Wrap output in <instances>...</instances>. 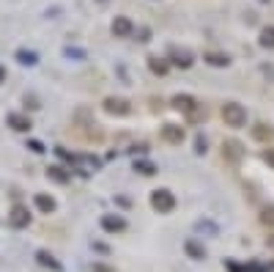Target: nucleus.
<instances>
[{
    "label": "nucleus",
    "mask_w": 274,
    "mask_h": 272,
    "mask_svg": "<svg viewBox=\"0 0 274 272\" xmlns=\"http://www.w3.org/2000/svg\"><path fill=\"white\" fill-rule=\"evenodd\" d=\"M206 61L211 63V66H228V63H230V58H228V55H222V52H208Z\"/></svg>",
    "instance_id": "obj_16"
},
{
    "label": "nucleus",
    "mask_w": 274,
    "mask_h": 272,
    "mask_svg": "<svg viewBox=\"0 0 274 272\" xmlns=\"http://www.w3.org/2000/svg\"><path fill=\"white\" fill-rule=\"evenodd\" d=\"M36 206H38V212L50 214V212H55V198H52V195L38 193V195H36Z\"/></svg>",
    "instance_id": "obj_12"
},
{
    "label": "nucleus",
    "mask_w": 274,
    "mask_h": 272,
    "mask_svg": "<svg viewBox=\"0 0 274 272\" xmlns=\"http://www.w3.org/2000/svg\"><path fill=\"white\" fill-rule=\"evenodd\" d=\"M173 107L179 110V113L187 116L189 121H200V118H206L203 105H200L195 97H189V94H179V97H173Z\"/></svg>",
    "instance_id": "obj_1"
},
{
    "label": "nucleus",
    "mask_w": 274,
    "mask_h": 272,
    "mask_svg": "<svg viewBox=\"0 0 274 272\" xmlns=\"http://www.w3.org/2000/svg\"><path fill=\"white\" fill-rule=\"evenodd\" d=\"M11 226L14 228H25L28 226V223H30V212H28V206H22V204H17V206H14V209H11Z\"/></svg>",
    "instance_id": "obj_7"
},
{
    "label": "nucleus",
    "mask_w": 274,
    "mask_h": 272,
    "mask_svg": "<svg viewBox=\"0 0 274 272\" xmlns=\"http://www.w3.org/2000/svg\"><path fill=\"white\" fill-rule=\"evenodd\" d=\"M261 47H266V50H274V28H263V30H261Z\"/></svg>",
    "instance_id": "obj_17"
},
{
    "label": "nucleus",
    "mask_w": 274,
    "mask_h": 272,
    "mask_svg": "<svg viewBox=\"0 0 274 272\" xmlns=\"http://www.w3.org/2000/svg\"><path fill=\"white\" fill-rule=\"evenodd\" d=\"M104 113H110V116H129V113H132V105H129L126 99H121V97H107V99H104Z\"/></svg>",
    "instance_id": "obj_4"
},
{
    "label": "nucleus",
    "mask_w": 274,
    "mask_h": 272,
    "mask_svg": "<svg viewBox=\"0 0 274 272\" xmlns=\"http://www.w3.org/2000/svg\"><path fill=\"white\" fill-rule=\"evenodd\" d=\"M28 149H33L36 154H42V151H44V146H42V143H38V140H30V146H28Z\"/></svg>",
    "instance_id": "obj_23"
},
{
    "label": "nucleus",
    "mask_w": 274,
    "mask_h": 272,
    "mask_svg": "<svg viewBox=\"0 0 274 272\" xmlns=\"http://www.w3.org/2000/svg\"><path fill=\"white\" fill-rule=\"evenodd\" d=\"M222 121L228 126H244L247 124V110L239 105V102H228L222 105Z\"/></svg>",
    "instance_id": "obj_2"
},
{
    "label": "nucleus",
    "mask_w": 274,
    "mask_h": 272,
    "mask_svg": "<svg viewBox=\"0 0 274 272\" xmlns=\"http://www.w3.org/2000/svg\"><path fill=\"white\" fill-rule=\"evenodd\" d=\"M263 157H266V159H269V162L274 165V149H269V151H266V154H263Z\"/></svg>",
    "instance_id": "obj_24"
},
{
    "label": "nucleus",
    "mask_w": 274,
    "mask_h": 272,
    "mask_svg": "<svg viewBox=\"0 0 274 272\" xmlns=\"http://www.w3.org/2000/svg\"><path fill=\"white\" fill-rule=\"evenodd\" d=\"M151 206L159 212V214H167V212H173L175 209V195L170 193V190H154L151 193Z\"/></svg>",
    "instance_id": "obj_3"
},
{
    "label": "nucleus",
    "mask_w": 274,
    "mask_h": 272,
    "mask_svg": "<svg viewBox=\"0 0 274 272\" xmlns=\"http://www.w3.org/2000/svg\"><path fill=\"white\" fill-rule=\"evenodd\" d=\"M241 154H244V151H241V143L239 140H225L222 143V159H228V162L236 165L239 159H241Z\"/></svg>",
    "instance_id": "obj_6"
},
{
    "label": "nucleus",
    "mask_w": 274,
    "mask_h": 272,
    "mask_svg": "<svg viewBox=\"0 0 274 272\" xmlns=\"http://www.w3.org/2000/svg\"><path fill=\"white\" fill-rule=\"evenodd\" d=\"M261 220L266 223V226H274V206H266L263 214H261Z\"/></svg>",
    "instance_id": "obj_22"
},
{
    "label": "nucleus",
    "mask_w": 274,
    "mask_h": 272,
    "mask_svg": "<svg viewBox=\"0 0 274 272\" xmlns=\"http://www.w3.org/2000/svg\"><path fill=\"white\" fill-rule=\"evenodd\" d=\"M148 66H151L154 75H167V61L156 58V55H151V58H148Z\"/></svg>",
    "instance_id": "obj_14"
},
{
    "label": "nucleus",
    "mask_w": 274,
    "mask_h": 272,
    "mask_svg": "<svg viewBox=\"0 0 274 272\" xmlns=\"http://www.w3.org/2000/svg\"><path fill=\"white\" fill-rule=\"evenodd\" d=\"M184 247H187V253H189V259H206V250H203V245H198L195 242V239H187V245H184Z\"/></svg>",
    "instance_id": "obj_13"
},
{
    "label": "nucleus",
    "mask_w": 274,
    "mask_h": 272,
    "mask_svg": "<svg viewBox=\"0 0 274 272\" xmlns=\"http://www.w3.org/2000/svg\"><path fill=\"white\" fill-rule=\"evenodd\" d=\"M47 176H52L55 182H66V179H69V173H63V168H50Z\"/></svg>",
    "instance_id": "obj_20"
},
{
    "label": "nucleus",
    "mask_w": 274,
    "mask_h": 272,
    "mask_svg": "<svg viewBox=\"0 0 274 272\" xmlns=\"http://www.w3.org/2000/svg\"><path fill=\"white\" fill-rule=\"evenodd\" d=\"M252 135L258 140H263V143H274V130H271V126H266V124H255Z\"/></svg>",
    "instance_id": "obj_11"
},
{
    "label": "nucleus",
    "mask_w": 274,
    "mask_h": 272,
    "mask_svg": "<svg viewBox=\"0 0 274 272\" xmlns=\"http://www.w3.org/2000/svg\"><path fill=\"white\" fill-rule=\"evenodd\" d=\"M0 83H6V66L0 63Z\"/></svg>",
    "instance_id": "obj_25"
},
{
    "label": "nucleus",
    "mask_w": 274,
    "mask_h": 272,
    "mask_svg": "<svg viewBox=\"0 0 274 272\" xmlns=\"http://www.w3.org/2000/svg\"><path fill=\"white\" fill-rule=\"evenodd\" d=\"M162 140L173 143V146H179V143L184 140V130H181L179 124H165V126H162Z\"/></svg>",
    "instance_id": "obj_9"
},
{
    "label": "nucleus",
    "mask_w": 274,
    "mask_h": 272,
    "mask_svg": "<svg viewBox=\"0 0 274 272\" xmlns=\"http://www.w3.org/2000/svg\"><path fill=\"white\" fill-rule=\"evenodd\" d=\"M17 58H19V63H28V66H33V63H36V52L19 50V52H17Z\"/></svg>",
    "instance_id": "obj_19"
},
{
    "label": "nucleus",
    "mask_w": 274,
    "mask_h": 272,
    "mask_svg": "<svg viewBox=\"0 0 274 272\" xmlns=\"http://www.w3.org/2000/svg\"><path fill=\"white\" fill-rule=\"evenodd\" d=\"M137 171L151 176V173H156V165H154V162H137Z\"/></svg>",
    "instance_id": "obj_21"
},
{
    "label": "nucleus",
    "mask_w": 274,
    "mask_h": 272,
    "mask_svg": "<svg viewBox=\"0 0 274 272\" xmlns=\"http://www.w3.org/2000/svg\"><path fill=\"white\" fill-rule=\"evenodd\" d=\"M36 259H38V264H44V267H50V269H55V272L61 269V264L55 261V259H52V256L47 253V250H38V256H36Z\"/></svg>",
    "instance_id": "obj_15"
},
{
    "label": "nucleus",
    "mask_w": 274,
    "mask_h": 272,
    "mask_svg": "<svg viewBox=\"0 0 274 272\" xmlns=\"http://www.w3.org/2000/svg\"><path fill=\"white\" fill-rule=\"evenodd\" d=\"M102 228L110 231V234H121V231L126 228V220L118 217V214H104V217H102Z\"/></svg>",
    "instance_id": "obj_8"
},
{
    "label": "nucleus",
    "mask_w": 274,
    "mask_h": 272,
    "mask_svg": "<svg viewBox=\"0 0 274 272\" xmlns=\"http://www.w3.org/2000/svg\"><path fill=\"white\" fill-rule=\"evenodd\" d=\"M134 33V22L129 17H115L112 20V36L115 39H129Z\"/></svg>",
    "instance_id": "obj_5"
},
{
    "label": "nucleus",
    "mask_w": 274,
    "mask_h": 272,
    "mask_svg": "<svg viewBox=\"0 0 274 272\" xmlns=\"http://www.w3.org/2000/svg\"><path fill=\"white\" fill-rule=\"evenodd\" d=\"M173 63H175V66H184V69H187V66H192V55L189 52H173Z\"/></svg>",
    "instance_id": "obj_18"
},
{
    "label": "nucleus",
    "mask_w": 274,
    "mask_h": 272,
    "mask_svg": "<svg viewBox=\"0 0 274 272\" xmlns=\"http://www.w3.org/2000/svg\"><path fill=\"white\" fill-rule=\"evenodd\" d=\"M9 126H11V130H17V132H30V126H33V124H30L28 116L11 113V116H9Z\"/></svg>",
    "instance_id": "obj_10"
}]
</instances>
